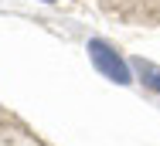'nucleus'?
<instances>
[{"instance_id": "nucleus-1", "label": "nucleus", "mask_w": 160, "mask_h": 146, "mask_svg": "<svg viewBox=\"0 0 160 146\" xmlns=\"http://www.w3.org/2000/svg\"><path fill=\"white\" fill-rule=\"evenodd\" d=\"M85 51H89V61L96 65V71H102L109 82H116V85H129V82H133V65H129L109 41L92 37V41L85 44Z\"/></svg>"}, {"instance_id": "nucleus-2", "label": "nucleus", "mask_w": 160, "mask_h": 146, "mask_svg": "<svg viewBox=\"0 0 160 146\" xmlns=\"http://www.w3.org/2000/svg\"><path fill=\"white\" fill-rule=\"evenodd\" d=\"M129 65H133V71L140 75V82L150 88V92L160 95V68H157V65H153V61H143V58H133Z\"/></svg>"}, {"instance_id": "nucleus-3", "label": "nucleus", "mask_w": 160, "mask_h": 146, "mask_svg": "<svg viewBox=\"0 0 160 146\" xmlns=\"http://www.w3.org/2000/svg\"><path fill=\"white\" fill-rule=\"evenodd\" d=\"M41 3H62V0H41Z\"/></svg>"}]
</instances>
